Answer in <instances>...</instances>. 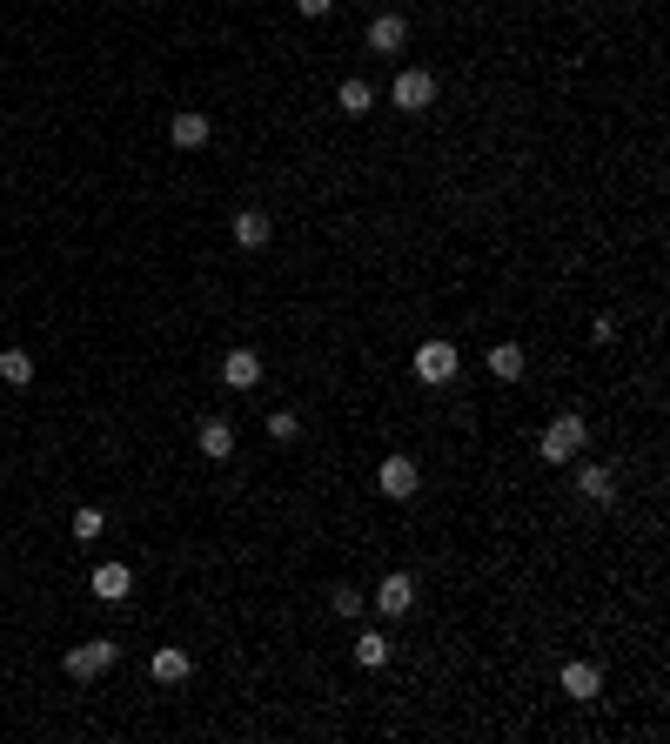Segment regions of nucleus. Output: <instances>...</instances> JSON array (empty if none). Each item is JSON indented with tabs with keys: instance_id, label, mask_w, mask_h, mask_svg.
Instances as JSON below:
<instances>
[{
	"instance_id": "10",
	"label": "nucleus",
	"mask_w": 670,
	"mask_h": 744,
	"mask_svg": "<svg viewBox=\"0 0 670 744\" xmlns=\"http://www.w3.org/2000/svg\"><path fill=\"white\" fill-rule=\"evenodd\" d=\"M168 135H175V148H208V135H215V128H208V114H201V108H181Z\"/></svg>"
},
{
	"instance_id": "21",
	"label": "nucleus",
	"mask_w": 670,
	"mask_h": 744,
	"mask_svg": "<svg viewBox=\"0 0 670 744\" xmlns=\"http://www.w3.org/2000/svg\"><path fill=\"white\" fill-rule=\"evenodd\" d=\"M268 436H275V443H295V436H302V423H295L289 409H275V416H268Z\"/></svg>"
},
{
	"instance_id": "6",
	"label": "nucleus",
	"mask_w": 670,
	"mask_h": 744,
	"mask_svg": "<svg viewBox=\"0 0 670 744\" xmlns=\"http://www.w3.org/2000/svg\"><path fill=\"white\" fill-rule=\"evenodd\" d=\"M376 610H389V617H409V610H416V577H409V570H389V577L376 584Z\"/></svg>"
},
{
	"instance_id": "22",
	"label": "nucleus",
	"mask_w": 670,
	"mask_h": 744,
	"mask_svg": "<svg viewBox=\"0 0 670 744\" xmlns=\"http://www.w3.org/2000/svg\"><path fill=\"white\" fill-rule=\"evenodd\" d=\"M335 617H362V590H349V584H335Z\"/></svg>"
},
{
	"instance_id": "12",
	"label": "nucleus",
	"mask_w": 670,
	"mask_h": 744,
	"mask_svg": "<svg viewBox=\"0 0 670 744\" xmlns=\"http://www.w3.org/2000/svg\"><path fill=\"white\" fill-rule=\"evenodd\" d=\"M577 490L590 496V503H610V496H617V470H603V463H583V470H577Z\"/></svg>"
},
{
	"instance_id": "20",
	"label": "nucleus",
	"mask_w": 670,
	"mask_h": 744,
	"mask_svg": "<svg viewBox=\"0 0 670 744\" xmlns=\"http://www.w3.org/2000/svg\"><path fill=\"white\" fill-rule=\"evenodd\" d=\"M101 523H108V517H101L94 503H81V510H74V537H81V543H94V537H101Z\"/></svg>"
},
{
	"instance_id": "13",
	"label": "nucleus",
	"mask_w": 670,
	"mask_h": 744,
	"mask_svg": "<svg viewBox=\"0 0 670 744\" xmlns=\"http://www.w3.org/2000/svg\"><path fill=\"white\" fill-rule=\"evenodd\" d=\"M201 456H215V463H222V456H235V423L208 416V423H201Z\"/></svg>"
},
{
	"instance_id": "23",
	"label": "nucleus",
	"mask_w": 670,
	"mask_h": 744,
	"mask_svg": "<svg viewBox=\"0 0 670 744\" xmlns=\"http://www.w3.org/2000/svg\"><path fill=\"white\" fill-rule=\"evenodd\" d=\"M295 7H302V14H309V21H322V14H329L335 0H295Z\"/></svg>"
},
{
	"instance_id": "5",
	"label": "nucleus",
	"mask_w": 670,
	"mask_h": 744,
	"mask_svg": "<svg viewBox=\"0 0 670 744\" xmlns=\"http://www.w3.org/2000/svg\"><path fill=\"white\" fill-rule=\"evenodd\" d=\"M114 657H121V651H114L108 637H94V644H74V651H67V677H81V684H88V677L108 671Z\"/></svg>"
},
{
	"instance_id": "15",
	"label": "nucleus",
	"mask_w": 670,
	"mask_h": 744,
	"mask_svg": "<svg viewBox=\"0 0 670 744\" xmlns=\"http://www.w3.org/2000/svg\"><path fill=\"white\" fill-rule=\"evenodd\" d=\"M490 376L496 383H523V349L516 342H496L490 349Z\"/></svg>"
},
{
	"instance_id": "18",
	"label": "nucleus",
	"mask_w": 670,
	"mask_h": 744,
	"mask_svg": "<svg viewBox=\"0 0 670 744\" xmlns=\"http://www.w3.org/2000/svg\"><path fill=\"white\" fill-rule=\"evenodd\" d=\"M335 101H342V114H369V108H376V88H369V81H342Z\"/></svg>"
},
{
	"instance_id": "7",
	"label": "nucleus",
	"mask_w": 670,
	"mask_h": 744,
	"mask_svg": "<svg viewBox=\"0 0 670 744\" xmlns=\"http://www.w3.org/2000/svg\"><path fill=\"white\" fill-rule=\"evenodd\" d=\"M369 47H376V54H402V47H409V21H402V14H376V21H369Z\"/></svg>"
},
{
	"instance_id": "17",
	"label": "nucleus",
	"mask_w": 670,
	"mask_h": 744,
	"mask_svg": "<svg viewBox=\"0 0 670 744\" xmlns=\"http://www.w3.org/2000/svg\"><path fill=\"white\" fill-rule=\"evenodd\" d=\"M0 383L27 389V383H34V356H27V349H7V356H0Z\"/></svg>"
},
{
	"instance_id": "3",
	"label": "nucleus",
	"mask_w": 670,
	"mask_h": 744,
	"mask_svg": "<svg viewBox=\"0 0 670 744\" xmlns=\"http://www.w3.org/2000/svg\"><path fill=\"white\" fill-rule=\"evenodd\" d=\"M376 490L389 496V503H409V496L423 490V476H416V463H409V456H389V463L376 470Z\"/></svg>"
},
{
	"instance_id": "19",
	"label": "nucleus",
	"mask_w": 670,
	"mask_h": 744,
	"mask_svg": "<svg viewBox=\"0 0 670 744\" xmlns=\"http://www.w3.org/2000/svg\"><path fill=\"white\" fill-rule=\"evenodd\" d=\"M356 664H362V671H376V664H389V637H382V631H362V644H356Z\"/></svg>"
},
{
	"instance_id": "14",
	"label": "nucleus",
	"mask_w": 670,
	"mask_h": 744,
	"mask_svg": "<svg viewBox=\"0 0 670 744\" xmlns=\"http://www.w3.org/2000/svg\"><path fill=\"white\" fill-rule=\"evenodd\" d=\"M268 235H275V222H268L262 208H242V215H235V242L242 248H262Z\"/></svg>"
},
{
	"instance_id": "4",
	"label": "nucleus",
	"mask_w": 670,
	"mask_h": 744,
	"mask_svg": "<svg viewBox=\"0 0 670 744\" xmlns=\"http://www.w3.org/2000/svg\"><path fill=\"white\" fill-rule=\"evenodd\" d=\"M396 108H409V114L436 108V74H429V68H402L396 74Z\"/></svg>"
},
{
	"instance_id": "11",
	"label": "nucleus",
	"mask_w": 670,
	"mask_h": 744,
	"mask_svg": "<svg viewBox=\"0 0 670 744\" xmlns=\"http://www.w3.org/2000/svg\"><path fill=\"white\" fill-rule=\"evenodd\" d=\"M128 590H134V570L128 564H101V570H94V597H101V604H121Z\"/></svg>"
},
{
	"instance_id": "2",
	"label": "nucleus",
	"mask_w": 670,
	"mask_h": 744,
	"mask_svg": "<svg viewBox=\"0 0 670 744\" xmlns=\"http://www.w3.org/2000/svg\"><path fill=\"white\" fill-rule=\"evenodd\" d=\"M449 376H456V342H423V349H416V383L443 389Z\"/></svg>"
},
{
	"instance_id": "8",
	"label": "nucleus",
	"mask_w": 670,
	"mask_h": 744,
	"mask_svg": "<svg viewBox=\"0 0 670 744\" xmlns=\"http://www.w3.org/2000/svg\"><path fill=\"white\" fill-rule=\"evenodd\" d=\"M563 691H570L577 704H590L603 691V671H597V664H583V657H570V664H563Z\"/></svg>"
},
{
	"instance_id": "9",
	"label": "nucleus",
	"mask_w": 670,
	"mask_h": 744,
	"mask_svg": "<svg viewBox=\"0 0 670 744\" xmlns=\"http://www.w3.org/2000/svg\"><path fill=\"white\" fill-rule=\"evenodd\" d=\"M222 383H228V389H255V383H262V356H255V349H228Z\"/></svg>"
},
{
	"instance_id": "16",
	"label": "nucleus",
	"mask_w": 670,
	"mask_h": 744,
	"mask_svg": "<svg viewBox=\"0 0 670 744\" xmlns=\"http://www.w3.org/2000/svg\"><path fill=\"white\" fill-rule=\"evenodd\" d=\"M148 671H155V684H181V677H188V651H175V644H168V651L148 657Z\"/></svg>"
},
{
	"instance_id": "1",
	"label": "nucleus",
	"mask_w": 670,
	"mask_h": 744,
	"mask_svg": "<svg viewBox=\"0 0 670 744\" xmlns=\"http://www.w3.org/2000/svg\"><path fill=\"white\" fill-rule=\"evenodd\" d=\"M583 443H590V429H583V416H557V423L543 429V463H577L583 456Z\"/></svg>"
}]
</instances>
